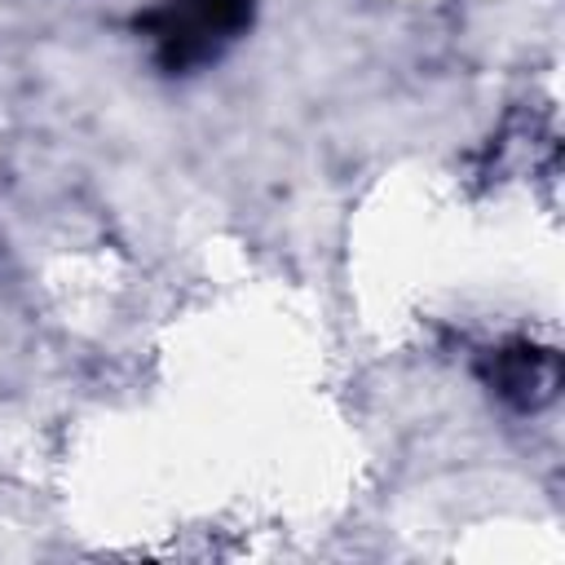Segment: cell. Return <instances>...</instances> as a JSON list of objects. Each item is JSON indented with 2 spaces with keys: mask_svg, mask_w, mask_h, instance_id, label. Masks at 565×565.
<instances>
[{
  "mask_svg": "<svg viewBox=\"0 0 565 565\" xmlns=\"http://www.w3.org/2000/svg\"><path fill=\"white\" fill-rule=\"evenodd\" d=\"M252 22V0H163L137 18V31L154 40V57L168 75H185L212 57Z\"/></svg>",
  "mask_w": 565,
  "mask_h": 565,
  "instance_id": "1",
  "label": "cell"
},
{
  "mask_svg": "<svg viewBox=\"0 0 565 565\" xmlns=\"http://www.w3.org/2000/svg\"><path fill=\"white\" fill-rule=\"evenodd\" d=\"M486 384L516 411H534L556 397L561 388V358L539 344H512L490 353L486 362Z\"/></svg>",
  "mask_w": 565,
  "mask_h": 565,
  "instance_id": "2",
  "label": "cell"
}]
</instances>
